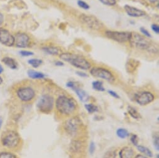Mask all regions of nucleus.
Masks as SVG:
<instances>
[{"label": "nucleus", "instance_id": "20e7f679", "mask_svg": "<svg viewBox=\"0 0 159 158\" xmlns=\"http://www.w3.org/2000/svg\"><path fill=\"white\" fill-rule=\"evenodd\" d=\"M132 47L140 49L147 50L150 48L151 44L145 36L140 35L137 33H131L129 41Z\"/></svg>", "mask_w": 159, "mask_h": 158}, {"label": "nucleus", "instance_id": "cd10ccee", "mask_svg": "<svg viewBox=\"0 0 159 158\" xmlns=\"http://www.w3.org/2000/svg\"><path fill=\"white\" fill-rule=\"evenodd\" d=\"M116 151L115 150H109L105 153L103 158H116Z\"/></svg>", "mask_w": 159, "mask_h": 158}, {"label": "nucleus", "instance_id": "9b49d317", "mask_svg": "<svg viewBox=\"0 0 159 158\" xmlns=\"http://www.w3.org/2000/svg\"><path fill=\"white\" fill-rule=\"evenodd\" d=\"M0 43L3 45L11 47L15 44V37L9 31L4 28H0Z\"/></svg>", "mask_w": 159, "mask_h": 158}, {"label": "nucleus", "instance_id": "bb28decb", "mask_svg": "<svg viewBox=\"0 0 159 158\" xmlns=\"http://www.w3.org/2000/svg\"><path fill=\"white\" fill-rule=\"evenodd\" d=\"M81 146H82V144L80 142L78 141H74V142L72 143L71 149L73 150L74 152H77V151L81 149Z\"/></svg>", "mask_w": 159, "mask_h": 158}, {"label": "nucleus", "instance_id": "f03ea898", "mask_svg": "<svg viewBox=\"0 0 159 158\" xmlns=\"http://www.w3.org/2000/svg\"><path fill=\"white\" fill-rule=\"evenodd\" d=\"M59 57L62 60L79 69L88 70L91 67V63L81 55L71 53H62L59 55Z\"/></svg>", "mask_w": 159, "mask_h": 158}, {"label": "nucleus", "instance_id": "4468645a", "mask_svg": "<svg viewBox=\"0 0 159 158\" xmlns=\"http://www.w3.org/2000/svg\"><path fill=\"white\" fill-rule=\"evenodd\" d=\"M124 9H125L126 13L131 17H135V18L142 17V16H145V15H146L145 11H143L139 8H137L135 7H131L129 5H125Z\"/></svg>", "mask_w": 159, "mask_h": 158}, {"label": "nucleus", "instance_id": "7c9ffc66", "mask_svg": "<svg viewBox=\"0 0 159 158\" xmlns=\"http://www.w3.org/2000/svg\"><path fill=\"white\" fill-rule=\"evenodd\" d=\"M153 145L155 148L158 151L159 149V137L158 134H155L153 137Z\"/></svg>", "mask_w": 159, "mask_h": 158}, {"label": "nucleus", "instance_id": "473e14b6", "mask_svg": "<svg viewBox=\"0 0 159 158\" xmlns=\"http://www.w3.org/2000/svg\"><path fill=\"white\" fill-rule=\"evenodd\" d=\"M20 55H21L22 56H24V57H28V56L33 55L34 54V53L33 52L28 51V50H21L20 52Z\"/></svg>", "mask_w": 159, "mask_h": 158}, {"label": "nucleus", "instance_id": "423d86ee", "mask_svg": "<svg viewBox=\"0 0 159 158\" xmlns=\"http://www.w3.org/2000/svg\"><path fill=\"white\" fill-rule=\"evenodd\" d=\"M54 100L53 97L48 94L43 95L39 99L37 107L38 109L43 113H49L54 108Z\"/></svg>", "mask_w": 159, "mask_h": 158}, {"label": "nucleus", "instance_id": "aec40b11", "mask_svg": "<svg viewBox=\"0 0 159 158\" xmlns=\"http://www.w3.org/2000/svg\"><path fill=\"white\" fill-rule=\"evenodd\" d=\"M137 149L142 153H143L145 156H148V157H152V151L148 149L147 148V147H145L143 146H141V145H138L137 146Z\"/></svg>", "mask_w": 159, "mask_h": 158}, {"label": "nucleus", "instance_id": "c85d7f7f", "mask_svg": "<svg viewBox=\"0 0 159 158\" xmlns=\"http://www.w3.org/2000/svg\"><path fill=\"white\" fill-rule=\"evenodd\" d=\"M102 3L107 6H114L116 5V0H99Z\"/></svg>", "mask_w": 159, "mask_h": 158}, {"label": "nucleus", "instance_id": "1a4fd4ad", "mask_svg": "<svg viewBox=\"0 0 159 158\" xmlns=\"http://www.w3.org/2000/svg\"><path fill=\"white\" fill-rule=\"evenodd\" d=\"M105 34L109 39L120 43L129 41L131 35L130 32H120L112 31H107Z\"/></svg>", "mask_w": 159, "mask_h": 158}, {"label": "nucleus", "instance_id": "2f4dec72", "mask_svg": "<svg viewBox=\"0 0 159 158\" xmlns=\"http://www.w3.org/2000/svg\"><path fill=\"white\" fill-rule=\"evenodd\" d=\"M130 141L132 142V143L134 145V146H138V143H139V138L137 137V135L135 134H132L131 137H130Z\"/></svg>", "mask_w": 159, "mask_h": 158}, {"label": "nucleus", "instance_id": "a19ab883", "mask_svg": "<svg viewBox=\"0 0 159 158\" xmlns=\"http://www.w3.org/2000/svg\"><path fill=\"white\" fill-rule=\"evenodd\" d=\"M134 158H147V157L145 156H144V155H142V154H137V155L135 156Z\"/></svg>", "mask_w": 159, "mask_h": 158}, {"label": "nucleus", "instance_id": "a18cd8bd", "mask_svg": "<svg viewBox=\"0 0 159 158\" xmlns=\"http://www.w3.org/2000/svg\"><path fill=\"white\" fill-rule=\"evenodd\" d=\"M148 2H150V3H155L157 0H148Z\"/></svg>", "mask_w": 159, "mask_h": 158}, {"label": "nucleus", "instance_id": "39448f33", "mask_svg": "<svg viewBox=\"0 0 159 158\" xmlns=\"http://www.w3.org/2000/svg\"><path fill=\"white\" fill-rule=\"evenodd\" d=\"M81 121L79 118L73 117L65 121L64 123V128L68 134L75 136L81 131Z\"/></svg>", "mask_w": 159, "mask_h": 158}, {"label": "nucleus", "instance_id": "5701e85b", "mask_svg": "<svg viewBox=\"0 0 159 158\" xmlns=\"http://www.w3.org/2000/svg\"><path fill=\"white\" fill-rule=\"evenodd\" d=\"M116 133H117V136L122 139L126 138L129 136V133L128 131L124 128H119L117 130Z\"/></svg>", "mask_w": 159, "mask_h": 158}, {"label": "nucleus", "instance_id": "6e6552de", "mask_svg": "<svg viewBox=\"0 0 159 158\" xmlns=\"http://www.w3.org/2000/svg\"><path fill=\"white\" fill-rule=\"evenodd\" d=\"M90 73L93 77L104 79L109 82H113L116 80L112 72L103 67H93L91 68Z\"/></svg>", "mask_w": 159, "mask_h": 158}, {"label": "nucleus", "instance_id": "ea45409f", "mask_svg": "<svg viewBox=\"0 0 159 158\" xmlns=\"http://www.w3.org/2000/svg\"><path fill=\"white\" fill-rule=\"evenodd\" d=\"M76 73H77L79 76H81V77H88V75H86V73H83V72H76Z\"/></svg>", "mask_w": 159, "mask_h": 158}, {"label": "nucleus", "instance_id": "a211bd4d", "mask_svg": "<svg viewBox=\"0 0 159 158\" xmlns=\"http://www.w3.org/2000/svg\"><path fill=\"white\" fill-rule=\"evenodd\" d=\"M74 92L76 93L79 99L82 102H86L89 99V95L85 91H84L81 89L77 87L75 90H74Z\"/></svg>", "mask_w": 159, "mask_h": 158}, {"label": "nucleus", "instance_id": "ddd939ff", "mask_svg": "<svg viewBox=\"0 0 159 158\" xmlns=\"http://www.w3.org/2000/svg\"><path fill=\"white\" fill-rule=\"evenodd\" d=\"M30 42V37L25 33H18L15 37V44L19 48L28 47Z\"/></svg>", "mask_w": 159, "mask_h": 158}, {"label": "nucleus", "instance_id": "412c9836", "mask_svg": "<svg viewBox=\"0 0 159 158\" xmlns=\"http://www.w3.org/2000/svg\"><path fill=\"white\" fill-rule=\"evenodd\" d=\"M92 86H93V88L97 91H99V92L105 91V89L103 86V84L101 81H94L93 82Z\"/></svg>", "mask_w": 159, "mask_h": 158}, {"label": "nucleus", "instance_id": "0eeeda50", "mask_svg": "<svg viewBox=\"0 0 159 158\" xmlns=\"http://www.w3.org/2000/svg\"><path fill=\"white\" fill-rule=\"evenodd\" d=\"M16 95L21 102L29 103L34 99L36 92L31 87H21L16 90Z\"/></svg>", "mask_w": 159, "mask_h": 158}, {"label": "nucleus", "instance_id": "37998d69", "mask_svg": "<svg viewBox=\"0 0 159 158\" xmlns=\"http://www.w3.org/2000/svg\"><path fill=\"white\" fill-rule=\"evenodd\" d=\"M2 124H3V120L2 118H0V129L2 128Z\"/></svg>", "mask_w": 159, "mask_h": 158}, {"label": "nucleus", "instance_id": "f3484780", "mask_svg": "<svg viewBox=\"0 0 159 158\" xmlns=\"http://www.w3.org/2000/svg\"><path fill=\"white\" fill-rule=\"evenodd\" d=\"M28 75L30 78L33 79H42L46 77L43 73L34 70H29L28 71Z\"/></svg>", "mask_w": 159, "mask_h": 158}, {"label": "nucleus", "instance_id": "7ed1b4c3", "mask_svg": "<svg viewBox=\"0 0 159 158\" xmlns=\"http://www.w3.org/2000/svg\"><path fill=\"white\" fill-rule=\"evenodd\" d=\"M21 142V138L18 132L14 130H8L2 135L1 139L2 145L10 150L18 149Z\"/></svg>", "mask_w": 159, "mask_h": 158}, {"label": "nucleus", "instance_id": "f704fd0d", "mask_svg": "<svg viewBox=\"0 0 159 158\" xmlns=\"http://www.w3.org/2000/svg\"><path fill=\"white\" fill-rule=\"evenodd\" d=\"M140 29L141 33H142L145 36H146V37H151L150 34L149 33V32H148L145 28H140Z\"/></svg>", "mask_w": 159, "mask_h": 158}, {"label": "nucleus", "instance_id": "f8f14e48", "mask_svg": "<svg viewBox=\"0 0 159 158\" xmlns=\"http://www.w3.org/2000/svg\"><path fill=\"white\" fill-rule=\"evenodd\" d=\"M81 20L84 24H86L90 28L94 30H99L102 26V23L96 18L93 16H88L86 15H83L81 17Z\"/></svg>", "mask_w": 159, "mask_h": 158}, {"label": "nucleus", "instance_id": "393cba45", "mask_svg": "<svg viewBox=\"0 0 159 158\" xmlns=\"http://www.w3.org/2000/svg\"><path fill=\"white\" fill-rule=\"evenodd\" d=\"M85 108L88 112L90 114L94 113L95 112H97L98 111V108L97 106H96L94 104L92 103H89V104H86L85 105Z\"/></svg>", "mask_w": 159, "mask_h": 158}, {"label": "nucleus", "instance_id": "c03bdc74", "mask_svg": "<svg viewBox=\"0 0 159 158\" xmlns=\"http://www.w3.org/2000/svg\"><path fill=\"white\" fill-rule=\"evenodd\" d=\"M3 82V78H2V77L1 76H0V86H1V85L2 84Z\"/></svg>", "mask_w": 159, "mask_h": 158}, {"label": "nucleus", "instance_id": "c756f323", "mask_svg": "<svg viewBox=\"0 0 159 158\" xmlns=\"http://www.w3.org/2000/svg\"><path fill=\"white\" fill-rule=\"evenodd\" d=\"M77 5L79 7L84 10H89L90 8L89 5L87 3L82 1V0H79V1H77Z\"/></svg>", "mask_w": 159, "mask_h": 158}, {"label": "nucleus", "instance_id": "f257e3e1", "mask_svg": "<svg viewBox=\"0 0 159 158\" xmlns=\"http://www.w3.org/2000/svg\"><path fill=\"white\" fill-rule=\"evenodd\" d=\"M56 108L61 115L69 116L73 114L77 109V103L72 98L66 95L59 96L56 101Z\"/></svg>", "mask_w": 159, "mask_h": 158}, {"label": "nucleus", "instance_id": "e433bc0d", "mask_svg": "<svg viewBox=\"0 0 159 158\" xmlns=\"http://www.w3.org/2000/svg\"><path fill=\"white\" fill-rule=\"evenodd\" d=\"M95 149H96V146H95V144L94 142H91L90 144V147H89V151L90 153L91 154H93L94 151H95Z\"/></svg>", "mask_w": 159, "mask_h": 158}, {"label": "nucleus", "instance_id": "b1692460", "mask_svg": "<svg viewBox=\"0 0 159 158\" xmlns=\"http://www.w3.org/2000/svg\"><path fill=\"white\" fill-rule=\"evenodd\" d=\"M28 63L33 67L38 68L43 64V61L42 60L38 59H32L28 60Z\"/></svg>", "mask_w": 159, "mask_h": 158}, {"label": "nucleus", "instance_id": "6ab92c4d", "mask_svg": "<svg viewBox=\"0 0 159 158\" xmlns=\"http://www.w3.org/2000/svg\"><path fill=\"white\" fill-rule=\"evenodd\" d=\"M43 50L49 55H58L59 54V50L55 47L48 46L43 48Z\"/></svg>", "mask_w": 159, "mask_h": 158}, {"label": "nucleus", "instance_id": "72a5a7b5", "mask_svg": "<svg viewBox=\"0 0 159 158\" xmlns=\"http://www.w3.org/2000/svg\"><path fill=\"white\" fill-rule=\"evenodd\" d=\"M66 86H67V87L73 90H75V89L78 87L77 86L76 84H75V82H68L67 83Z\"/></svg>", "mask_w": 159, "mask_h": 158}, {"label": "nucleus", "instance_id": "2eb2a0df", "mask_svg": "<svg viewBox=\"0 0 159 158\" xmlns=\"http://www.w3.org/2000/svg\"><path fill=\"white\" fill-rule=\"evenodd\" d=\"M134 151L129 146H125L121 149L119 152V158H133Z\"/></svg>", "mask_w": 159, "mask_h": 158}, {"label": "nucleus", "instance_id": "79ce46f5", "mask_svg": "<svg viewBox=\"0 0 159 158\" xmlns=\"http://www.w3.org/2000/svg\"><path fill=\"white\" fill-rule=\"evenodd\" d=\"M55 64H56V65H57V66H62V65H64V63L61 62V61L56 62Z\"/></svg>", "mask_w": 159, "mask_h": 158}, {"label": "nucleus", "instance_id": "49530a36", "mask_svg": "<svg viewBox=\"0 0 159 158\" xmlns=\"http://www.w3.org/2000/svg\"><path fill=\"white\" fill-rule=\"evenodd\" d=\"M3 68H2V67L0 65V74H1L2 72H3Z\"/></svg>", "mask_w": 159, "mask_h": 158}, {"label": "nucleus", "instance_id": "dca6fc26", "mask_svg": "<svg viewBox=\"0 0 159 158\" xmlns=\"http://www.w3.org/2000/svg\"><path fill=\"white\" fill-rule=\"evenodd\" d=\"M2 62L11 69H16L18 68V64L17 61L12 57H5L2 59Z\"/></svg>", "mask_w": 159, "mask_h": 158}, {"label": "nucleus", "instance_id": "4be33fe9", "mask_svg": "<svg viewBox=\"0 0 159 158\" xmlns=\"http://www.w3.org/2000/svg\"><path fill=\"white\" fill-rule=\"evenodd\" d=\"M127 110H128L129 115L134 119H139L140 118V115L139 113L137 112V110H135V108L129 106V107H128Z\"/></svg>", "mask_w": 159, "mask_h": 158}, {"label": "nucleus", "instance_id": "9d476101", "mask_svg": "<svg viewBox=\"0 0 159 158\" xmlns=\"http://www.w3.org/2000/svg\"><path fill=\"white\" fill-rule=\"evenodd\" d=\"M155 97L153 94L147 91L142 92L135 95L136 102L141 106H145L152 103Z\"/></svg>", "mask_w": 159, "mask_h": 158}, {"label": "nucleus", "instance_id": "58836bf2", "mask_svg": "<svg viewBox=\"0 0 159 158\" xmlns=\"http://www.w3.org/2000/svg\"><path fill=\"white\" fill-rule=\"evenodd\" d=\"M3 21H4V16L1 13H0V26L3 24Z\"/></svg>", "mask_w": 159, "mask_h": 158}, {"label": "nucleus", "instance_id": "a878e982", "mask_svg": "<svg viewBox=\"0 0 159 158\" xmlns=\"http://www.w3.org/2000/svg\"><path fill=\"white\" fill-rule=\"evenodd\" d=\"M0 158H18V157L12 152L3 151L0 152Z\"/></svg>", "mask_w": 159, "mask_h": 158}, {"label": "nucleus", "instance_id": "4c0bfd02", "mask_svg": "<svg viewBox=\"0 0 159 158\" xmlns=\"http://www.w3.org/2000/svg\"><path fill=\"white\" fill-rule=\"evenodd\" d=\"M108 93H109L111 96H112L113 97H114V98H116V99H119V98H120V97L119 96V95H118L116 92H114V91L108 90Z\"/></svg>", "mask_w": 159, "mask_h": 158}, {"label": "nucleus", "instance_id": "c9c22d12", "mask_svg": "<svg viewBox=\"0 0 159 158\" xmlns=\"http://www.w3.org/2000/svg\"><path fill=\"white\" fill-rule=\"evenodd\" d=\"M151 28H152V31L156 33L157 34H159V26L156 24H153L152 26H151Z\"/></svg>", "mask_w": 159, "mask_h": 158}]
</instances>
